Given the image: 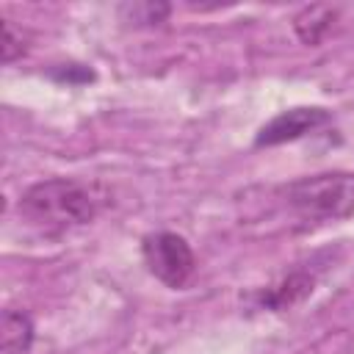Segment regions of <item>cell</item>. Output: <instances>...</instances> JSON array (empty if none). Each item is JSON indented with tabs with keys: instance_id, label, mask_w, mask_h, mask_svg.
Listing matches in <instances>:
<instances>
[{
	"instance_id": "8",
	"label": "cell",
	"mask_w": 354,
	"mask_h": 354,
	"mask_svg": "<svg viewBox=\"0 0 354 354\" xmlns=\"http://www.w3.org/2000/svg\"><path fill=\"white\" fill-rule=\"evenodd\" d=\"M122 14H130V22H163L169 17L166 3H136L122 6Z\"/></svg>"
},
{
	"instance_id": "1",
	"label": "cell",
	"mask_w": 354,
	"mask_h": 354,
	"mask_svg": "<svg viewBox=\"0 0 354 354\" xmlns=\"http://www.w3.org/2000/svg\"><path fill=\"white\" fill-rule=\"evenodd\" d=\"M100 210V196L91 185L69 177H50L30 185L19 196V213L41 230H69L88 224Z\"/></svg>"
},
{
	"instance_id": "5",
	"label": "cell",
	"mask_w": 354,
	"mask_h": 354,
	"mask_svg": "<svg viewBox=\"0 0 354 354\" xmlns=\"http://www.w3.org/2000/svg\"><path fill=\"white\" fill-rule=\"evenodd\" d=\"M313 288H315V274L313 271H304V268H296L288 277H282L277 285L266 288L257 296V301L266 310H288V307L299 304L304 296H310Z\"/></svg>"
},
{
	"instance_id": "4",
	"label": "cell",
	"mask_w": 354,
	"mask_h": 354,
	"mask_svg": "<svg viewBox=\"0 0 354 354\" xmlns=\"http://www.w3.org/2000/svg\"><path fill=\"white\" fill-rule=\"evenodd\" d=\"M329 119L332 116L324 108H290V111L277 113L271 122H266L257 130L254 144L257 147H277V144H285V141H296V138L324 127Z\"/></svg>"
},
{
	"instance_id": "3",
	"label": "cell",
	"mask_w": 354,
	"mask_h": 354,
	"mask_svg": "<svg viewBox=\"0 0 354 354\" xmlns=\"http://www.w3.org/2000/svg\"><path fill=\"white\" fill-rule=\"evenodd\" d=\"M141 257L144 266L155 279H160L166 288H185L188 279L196 271V257L191 243L177 232H149L141 241Z\"/></svg>"
},
{
	"instance_id": "9",
	"label": "cell",
	"mask_w": 354,
	"mask_h": 354,
	"mask_svg": "<svg viewBox=\"0 0 354 354\" xmlns=\"http://www.w3.org/2000/svg\"><path fill=\"white\" fill-rule=\"evenodd\" d=\"M25 53V36L11 19H3V64H14Z\"/></svg>"
},
{
	"instance_id": "6",
	"label": "cell",
	"mask_w": 354,
	"mask_h": 354,
	"mask_svg": "<svg viewBox=\"0 0 354 354\" xmlns=\"http://www.w3.org/2000/svg\"><path fill=\"white\" fill-rule=\"evenodd\" d=\"M335 19H337V8H332V6H307L293 17V30L304 44L315 47L332 30Z\"/></svg>"
},
{
	"instance_id": "7",
	"label": "cell",
	"mask_w": 354,
	"mask_h": 354,
	"mask_svg": "<svg viewBox=\"0 0 354 354\" xmlns=\"http://www.w3.org/2000/svg\"><path fill=\"white\" fill-rule=\"evenodd\" d=\"M0 343L6 354H25L33 343V321L25 310H3V324H0Z\"/></svg>"
},
{
	"instance_id": "2",
	"label": "cell",
	"mask_w": 354,
	"mask_h": 354,
	"mask_svg": "<svg viewBox=\"0 0 354 354\" xmlns=\"http://www.w3.org/2000/svg\"><path fill=\"white\" fill-rule=\"evenodd\" d=\"M279 199L296 218L307 224L340 221L354 216V174L324 171L299 177L279 188Z\"/></svg>"
}]
</instances>
